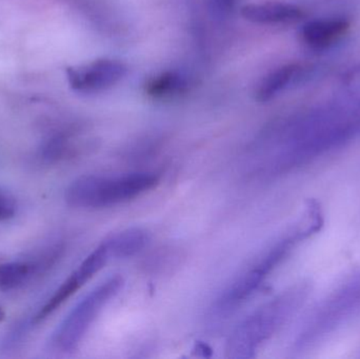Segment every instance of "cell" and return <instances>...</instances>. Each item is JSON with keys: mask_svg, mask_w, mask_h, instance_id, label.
Instances as JSON below:
<instances>
[{"mask_svg": "<svg viewBox=\"0 0 360 359\" xmlns=\"http://www.w3.org/2000/svg\"><path fill=\"white\" fill-rule=\"evenodd\" d=\"M158 173H131L115 176L84 175L68 187L65 202L73 208L98 210L131 202L160 183Z\"/></svg>", "mask_w": 360, "mask_h": 359, "instance_id": "1", "label": "cell"}, {"mask_svg": "<svg viewBox=\"0 0 360 359\" xmlns=\"http://www.w3.org/2000/svg\"><path fill=\"white\" fill-rule=\"evenodd\" d=\"M295 303V295L287 293L248 316L231 334L226 343V356L234 359L254 358L257 350L285 322Z\"/></svg>", "mask_w": 360, "mask_h": 359, "instance_id": "2", "label": "cell"}, {"mask_svg": "<svg viewBox=\"0 0 360 359\" xmlns=\"http://www.w3.org/2000/svg\"><path fill=\"white\" fill-rule=\"evenodd\" d=\"M124 278L116 275L108 278L86 294L57 327L51 339V346L56 351H74L84 339L89 329L105 306L120 293Z\"/></svg>", "mask_w": 360, "mask_h": 359, "instance_id": "3", "label": "cell"}, {"mask_svg": "<svg viewBox=\"0 0 360 359\" xmlns=\"http://www.w3.org/2000/svg\"><path fill=\"white\" fill-rule=\"evenodd\" d=\"M289 244H279L266 256L262 257L257 263L238 275L232 284L218 297L211 309V320L224 322L243 307L254 293L259 289L266 276L274 269L281 257L287 252Z\"/></svg>", "mask_w": 360, "mask_h": 359, "instance_id": "4", "label": "cell"}, {"mask_svg": "<svg viewBox=\"0 0 360 359\" xmlns=\"http://www.w3.org/2000/svg\"><path fill=\"white\" fill-rule=\"evenodd\" d=\"M112 257L105 240L80 263L79 267L63 282L55 291L44 307L37 312L34 322H44L61 307L72 295L75 294L89 280H92L110 261Z\"/></svg>", "mask_w": 360, "mask_h": 359, "instance_id": "5", "label": "cell"}, {"mask_svg": "<svg viewBox=\"0 0 360 359\" xmlns=\"http://www.w3.org/2000/svg\"><path fill=\"white\" fill-rule=\"evenodd\" d=\"M128 67L122 61L98 59L82 67H69L68 79L73 90L95 93L115 86L126 76Z\"/></svg>", "mask_w": 360, "mask_h": 359, "instance_id": "6", "label": "cell"}, {"mask_svg": "<svg viewBox=\"0 0 360 359\" xmlns=\"http://www.w3.org/2000/svg\"><path fill=\"white\" fill-rule=\"evenodd\" d=\"M241 15L257 25H292L302 20L304 13L295 4L268 1L243 6Z\"/></svg>", "mask_w": 360, "mask_h": 359, "instance_id": "7", "label": "cell"}, {"mask_svg": "<svg viewBox=\"0 0 360 359\" xmlns=\"http://www.w3.org/2000/svg\"><path fill=\"white\" fill-rule=\"evenodd\" d=\"M350 29L346 19H321L306 23L302 27V42L312 50L321 51L329 48L340 41Z\"/></svg>", "mask_w": 360, "mask_h": 359, "instance_id": "8", "label": "cell"}, {"mask_svg": "<svg viewBox=\"0 0 360 359\" xmlns=\"http://www.w3.org/2000/svg\"><path fill=\"white\" fill-rule=\"evenodd\" d=\"M306 67L300 63H289L269 73L258 84L255 97L259 103H266L292 84L304 78Z\"/></svg>", "mask_w": 360, "mask_h": 359, "instance_id": "9", "label": "cell"}, {"mask_svg": "<svg viewBox=\"0 0 360 359\" xmlns=\"http://www.w3.org/2000/svg\"><path fill=\"white\" fill-rule=\"evenodd\" d=\"M112 259H128L143 250L150 242V234L139 228L124 230L105 238Z\"/></svg>", "mask_w": 360, "mask_h": 359, "instance_id": "10", "label": "cell"}, {"mask_svg": "<svg viewBox=\"0 0 360 359\" xmlns=\"http://www.w3.org/2000/svg\"><path fill=\"white\" fill-rule=\"evenodd\" d=\"M186 86V80L177 72H162L148 80L145 93L154 100H166L184 92Z\"/></svg>", "mask_w": 360, "mask_h": 359, "instance_id": "11", "label": "cell"}, {"mask_svg": "<svg viewBox=\"0 0 360 359\" xmlns=\"http://www.w3.org/2000/svg\"><path fill=\"white\" fill-rule=\"evenodd\" d=\"M39 263L11 261L0 265V291L8 292L25 285L37 272Z\"/></svg>", "mask_w": 360, "mask_h": 359, "instance_id": "12", "label": "cell"}, {"mask_svg": "<svg viewBox=\"0 0 360 359\" xmlns=\"http://www.w3.org/2000/svg\"><path fill=\"white\" fill-rule=\"evenodd\" d=\"M69 150V143L65 137H53L42 147L41 157L46 162H55L65 157Z\"/></svg>", "mask_w": 360, "mask_h": 359, "instance_id": "13", "label": "cell"}, {"mask_svg": "<svg viewBox=\"0 0 360 359\" xmlns=\"http://www.w3.org/2000/svg\"><path fill=\"white\" fill-rule=\"evenodd\" d=\"M17 204L14 198L6 192L0 191V221H8L15 216Z\"/></svg>", "mask_w": 360, "mask_h": 359, "instance_id": "14", "label": "cell"}]
</instances>
